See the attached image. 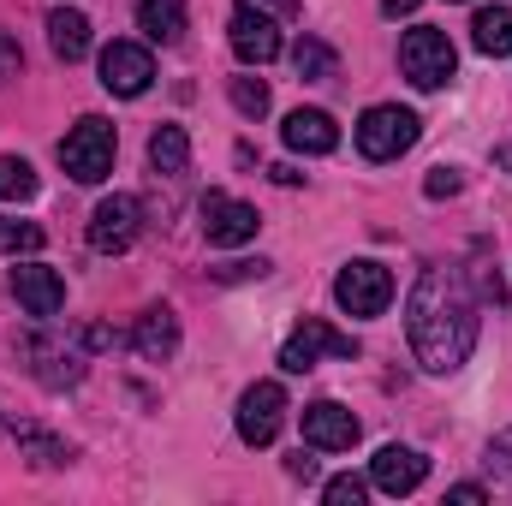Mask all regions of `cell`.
<instances>
[{
  "mask_svg": "<svg viewBox=\"0 0 512 506\" xmlns=\"http://www.w3.org/2000/svg\"><path fill=\"white\" fill-rule=\"evenodd\" d=\"M292 66H298V78H304V84H328V78L340 72V54H334L322 36H298V48H292Z\"/></svg>",
  "mask_w": 512,
  "mask_h": 506,
  "instance_id": "cell-21",
  "label": "cell"
},
{
  "mask_svg": "<svg viewBox=\"0 0 512 506\" xmlns=\"http://www.w3.org/2000/svg\"><path fill=\"white\" fill-rule=\"evenodd\" d=\"M417 131H423V120H417L411 108L382 102V108H370V114L358 120V149H364L370 161H399V155L417 143Z\"/></svg>",
  "mask_w": 512,
  "mask_h": 506,
  "instance_id": "cell-6",
  "label": "cell"
},
{
  "mask_svg": "<svg viewBox=\"0 0 512 506\" xmlns=\"http://www.w3.org/2000/svg\"><path fill=\"white\" fill-rule=\"evenodd\" d=\"M239 441L245 447H268L274 435H280V423H286V387L280 381H256L239 393Z\"/></svg>",
  "mask_w": 512,
  "mask_h": 506,
  "instance_id": "cell-8",
  "label": "cell"
},
{
  "mask_svg": "<svg viewBox=\"0 0 512 506\" xmlns=\"http://www.w3.org/2000/svg\"><path fill=\"white\" fill-rule=\"evenodd\" d=\"M447 501L477 506V501H489V489H483V483H453V489H447Z\"/></svg>",
  "mask_w": 512,
  "mask_h": 506,
  "instance_id": "cell-31",
  "label": "cell"
},
{
  "mask_svg": "<svg viewBox=\"0 0 512 506\" xmlns=\"http://www.w3.org/2000/svg\"><path fill=\"white\" fill-rule=\"evenodd\" d=\"M417 6H423V0H382L387 18H405V12H417Z\"/></svg>",
  "mask_w": 512,
  "mask_h": 506,
  "instance_id": "cell-32",
  "label": "cell"
},
{
  "mask_svg": "<svg viewBox=\"0 0 512 506\" xmlns=\"http://www.w3.org/2000/svg\"><path fill=\"white\" fill-rule=\"evenodd\" d=\"M364 495H370V483H364V477H352V471L322 483V501H328V506H364Z\"/></svg>",
  "mask_w": 512,
  "mask_h": 506,
  "instance_id": "cell-27",
  "label": "cell"
},
{
  "mask_svg": "<svg viewBox=\"0 0 512 506\" xmlns=\"http://www.w3.org/2000/svg\"><path fill=\"white\" fill-rule=\"evenodd\" d=\"M256 227H262V215H256L251 203H239V197H227V191H209V197H203V239H209L215 251L251 245Z\"/></svg>",
  "mask_w": 512,
  "mask_h": 506,
  "instance_id": "cell-9",
  "label": "cell"
},
{
  "mask_svg": "<svg viewBox=\"0 0 512 506\" xmlns=\"http://www.w3.org/2000/svg\"><path fill=\"white\" fill-rule=\"evenodd\" d=\"M131 346H137V358L167 364V358L179 352V316H173L167 304H149V310L137 316V328H131Z\"/></svg>",
  "mask_w": 512,
  "mask_h": 506,
  "instance_id": "cell-16",
  "label": "cell"
},
{
  "mask_svg": "<svg viewBox=\"0 0 512 506\" xmlns=\"http://www.w3.org/2000/svg\"><path fill=\"white\" fill-rule=\"evenodd\" d=\"M423 477H429V459L417 453V447H382L376 453V465H370V483L382 489V495H411V489H423Z\"/></svg>",
  "mask_w": 512,
  "mask_h": 506,
  "instance_id": "cell-15",
  "label": "cell"
},
{
  "mask_svg": "<svg viewBox=\"0 0 512 506\" xmlns=\"http://www.w3.org/2000/svg\"><path fill=\"white\" fill-rule=\"evenodd\" d=\"M18 358H30V376L42 381V387H72V381L84 376L78 352H66V346H60V340H48V334L18 340Z\"/></svg>",
  "mask_w": 512,
  "mask_h": 506,
  "instance_id": "cell-14",
  "label": "cell"
},
{
  "mask_svg": "<svg viewBox=\"0 0 512 506\" xmlns=\"http://www.w3.org/2000/svg\"><path fill=\"white\" fill-rule=\"evenodd\" d=\"M423 191H429V197H459V191H465V173H459V167H435Z\"/></svg>",
  "mask_w": 512,
  "mask_h": 506,
  "instance_id": "cell-29",
  "label": "cell"
},
{
  "mask_svg": "<svg viewBox=\"0 0 512 506\" xmlns=\"http://www.w3.org/2000/svg\"><path fill=\"white\" fill-rule=\"evenodd\" d=\"M137 233H143V203L131 191H114V197L96 203V215H90V251L120 256L137 245Z\"/></svg>",
  "mask_w": 512,
  "mask_h": 506,
  "instance_id": "cell-7",
  "label": "cell"
},
{
  "mask_svg": "<svg viewBox=\"0 0 512 506\" xmlns=\"http://www.w3.org/2000/svg\"><path fill=\"white\" fill-rule=\"evenodd\" d=\"M227 36H233V54L245 60V66H268L274 54H280V24L245 0V6H233V18H227Z\"/></svg>",
  "mask_w": 512,
  "mask_h": 506,
  "instance_id": "cell-11",
  "label": "cell"
},
{
  "mask_svg": "<svg viewBox=\"0 0 512 506\" xmlns=\"http://www.w3.org/2000/svg\"><path fill=\"white\" fill-rule=\"evenodd\" d=\"M36 197V167L24 155H0V203H30Z\"/></svg>",
  "mask_w": 512,
  "mask_h": 506,
  "instance_id": "cell-24",
  "label": "cell"
},
{
  "mask_svg": "<svg viewBox=\"0 0 512 506\" xmlns=\"http://www.w3.org/2000/svg\"><path fill=\"white\" fill-rule=\"evenodd\" d=\"M12 298H18L36 322H48V316L66 310V280H60L48 262H18V268H12Z\"/></svg>",
  "mask_w": 512,
  "mask_h": 506,
  "instance_id": "cell-13",
  "label": "cell"
},
{
  "mask_svg": "<svg viewBox=\"0 0 512 506\" xmlns=\"http://www.w3.org/2000/svg\"><path fill=\"white\" fill-rule=\"evenodd\" d=\"M155 84V60H149V48L143 42H108L102 48V90L108 96H143Z\"/></svg>",
  "mask_w": 512,
  "mask_h": 506,
  "instance_id": "cell-10",
  "label": "cell"
},
{
  "mask_svg": "<svg viewBox=\"0 0 512 506\" xmlns=\"http://www.w3.org/2000/svg\"><path fill=\"white\" fill-rule=\"evenodd\" d=\"M185 161H191V137L185 126H161L149 137V167L155 173H185Z\"/></svg>",
  "mask_w": 512,
  "mask_h": 506,
  "instance_id": "cell-22",
  "label": "cell"
},
{
  "mask_svg": "<svg viewBox=\"0 0 512 506\" xmlns=\"http://www.w3.org/2000/svg\"><path fill=\"white\" fill-rule=\"evenodd\" d=\"M334 304H340L346 316H382L387 304H393V274H387L376 256L346 262V268L334 274Z\"/></svg>",
  "mask_w": 512,
  "mask_h": 506,
  "instance_id": "cell-4",
  "label": "cell"
},
{
  "mask_svg": "<svg viewBox=\"0 0 512 506\" xmlns=\"http://www.w3.org/2000/svg\"><path fill=\"white\" fill-rule=\"evenodd\" d=\"M137 30L161 48H179L185 42V6L179 0H137Z\"/></svg>",
  "mask_w": 512,
  "mask_h": 506,
  "instance_id": "cell-19",
  "label": "cell"
},
{
  "mask_svg": "<svg viewBox=\"0 0 512 506\" xmlns=\"http://www.w3.org/2000/svg\"><path fill=\"white\" fill-rule=\"evenodd\" d=\"M18 72H24V48H18V42H12V36L0 30V90H6V84H12Z\"/></svg>",
  "mask_w": 512,
  "mask_h": 506,
  "instance_id": "cell-30",
  "label": "cell"
},
{
  "mask_svg": "<svg viewBox=\"0 0 512 506\" xmlns=\"http://www.w3.org/2000/svg\"><path fill=\"white\" fill-rule=\"evenodd\" d=\"M399 72H405L417 90H441V84H453V72H459V54H453L447 30H435V24H417V30H405V36H399Z\"/></svg>",
  "mask_w": 512,
  "mask_h": 506,
  "instance_id": "cell-3",
  "label": "cell"
},
{
  "mask_svg": "<svg viewBox=\"0 0 512 506\" xmlns=\"http://www.w3.org/2000/svg\"><path fill=\"white\" fill-rule=\"evenodd\" d=\"M280 137H286V149H298V155H328V149L340 143V126H334L322 108H298V114H286Z\"/></svg>",
  "mask_w": 512,
  "mask_h": 506,
  "instance_id": "cell-17",
  "label": "cell"
},
{
  "mask_svg": "<svg viewBox=\"0 0 512 506\" xmlns=\"http://www.w3.org/2000/svg\"><path fill=\"white\" fill-rule=\"evenodd\" d=\"M471 48L489 54V60L512 54V6H483V12L471 18Z\"/></svg>",
  "mask_w": 512,
  "mask_h": 506,
  "instance_id": "cell-20",
  "label": "cell"
},
{
  "mask_svg": "<svg viewBox=\"0 0 512 506\" xmlns=\"http://www.w3.org/2000/svg\"><path fill=\"white\" fill-rule=\"evenodd\" d=\"M489 471H495L501 483H512V429H501V435L489 441Z\"/></svg>",
  "mask_w": 512,
  "mask_h": 506,
  "instance_id": "cell-28",
  "label": "cell"
},
{
  "mask_svg": "<svg viewBox=\"0 0 512 506\" xmlns=\"http://www.w3.org/2000/svg\"><path fill=\"white\" fill-rule=\"evenodd\" d=\"M18 447H24V459H30V465H42V471L72 465V447H66V441H54V435H42V429H18Z\"/></svg>",
  "mask_w": 512,
  "mask_h": 506,
  "instance_id": "cell-23",
  "label": "cell"
},
{
  "mask_svg": "<svg viewBox=\"0 0 512 506\" xmlns=\"http://www.w3.org/2000/svg\"><path fill=\"white\" fill-rule=\"evenodd\" d=\"M48 48L72 66V60H84L90 54V18L78 12V6H60V12H48Z\"/></svg>",
  "mask_w": 512,
  "mask_h": 506,
  "instance_id": "cell-18",
  "label": "cell"
},
{
  "mask_svg": "<svg viewBox=\"0 0 512 506\" xmlns=\"http://www.w3.org/2000/svg\"><path fill=\"white\" fill-rule=\"evenodd\" d=\"M42 227L36 221H12V215H0V256H18V251H42Z\"/></svg>",
  "mask_w": 512,
  "mask_h": 506,
  "instance_id": "cell-25",
  "label": "cell"
},
{
  "mask_svg": "<svg viewBox=\"0 0 512 506\" xmlns=\"http://www.w3.org/2000/svg\"><path fill=\"white\" fill-rule=\"evenodd\" d=\"M298 423H304V441H310V447H322V453H352V447H358V435H364V429H358V417H352L340 399H316V405H304V417H298Z\"/></svg>",
  "mask_w": 512,
  "mask_h": 506,
  "instance_id": "cell-12",
  "label": "cell"
},
{
  "mask_svg": "<svg viewBox=\"0 0 512 506\" xmlns=\"http://www.w3.org/2000/svg\"><path fill=\"white\" fill-rule=\"evenodd\" d=\"M322 358H358V340L310 316V322H298V328L286 334V346H280V370H286V376H304V370H316Z\"/></svg>",
  "mask_w": 512,
  "mask_h": 506,
  "instance_id": "cell-5",
  "label": "cell"
},
{
  "mask_svg": "<svg viewBox=\"0 0 512 506\" xmlns=\"http://www.w3.org/2000/svg\"><path fill=\"white\" fill-rule=\"evenodd\" d=\"M268 6H274V12H286V18L298 12V0H268Z\"/></svg>",
  "mask_w": 512,
  "mask_h": 506,
  "instance_id": "cell-33",
  "label": "cell"
},
{
  "mask_svg": "<svg viewBox=\"0 0 512 506\" xmlns=\"http://www.w3.org/2000/svg\"><path fill=\"white\" fill-rule=\"evenodd\" d=\"M114 149H120L114 126H108L102 114H84L78 126L60 137V167H66L78 185H102V179L114 173Z\"/></svg>",
  "mask_w": 512,
  "mask_h": 506,
  "instance_id": "cell-2",
  "label": "cell"
},
{
  "mask_svg": "<svg viewBox=\"0 0 512 506\" xmlns=\"http://www.w3.org/2000/svg\"><path fill=\"white\" fill-rule=\"evenodd\" d=\"M227 96H233V108H239L245 120H262V114H268V84H262V78H233Z\"/></svg>",
  "mask_w": 512,
  "mask_h": 506,
  "instance_id": "cell-26",
  "label": "cell"
},
{
  "mask_svg": "<svg viewBox=\"0 0 512 506\" xmlns=\"http://www.w3.org/2000/svg\"><path fill=\"white\" fill-rule=\"evenodd\" d=\"M405 334H411V352L429 376H459L471 346H477V298L465 286L459 268L435 262L417 274L411 298H405Z\"/></svg>",
  "mask_w": 512,
  "mask_h": 506,
  "instance_id": "cell-1",
  "label": "cell"
}]
</instances>
